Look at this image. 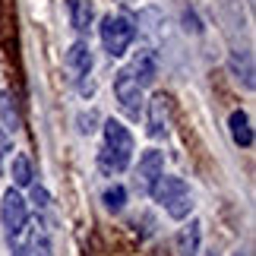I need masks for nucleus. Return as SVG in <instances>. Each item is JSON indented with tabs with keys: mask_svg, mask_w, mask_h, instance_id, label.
I'll return each instance as SVG.
<instances>
[{
	"mask_svg": "<svg viewBox=\"0 0 256 256\" xmlns=\"http://www.w3.org/2000/svg\"><path fill=\"white\" fill-rule=\"evenodd\" d=\"M152 200L164 209V215L174 222H184L186 215L193 212V193H190V186H186L184 177H174V174H162L158 180H155L152 186Z\"/></svg>",
	"mask_w": 256,
	"mask_h": 256,
	"instance_id": "nucleus-2",
	"label": "nucleus"
},
{
	"mask_svg": "<svg viewBox=\"0 0 256 256\" xmlns=\"http://www.w3.org/2000/svg\"><path fill=\"white\" fill-rule=\"evenodd\" d=\"M66 10H70V26L80 35H88V28H92V22H95L92 0H66Z\"/></svg>",
	"mask_w": 256,
	"mask_h": 256,
	"instance_id": "nucleus-13",
	"label": "nucleus"
},
{
	"mask_svg": "<svg viewBox=\"0 0 256 256\" xmlns=\"http://www.w3.org/2000/svg\"><path fill=\"white\" fill-rule=\"evenodd\" d=\"M92 66H95V57H92V48H88L86 38L70 44V51H66V73H70V80L80 86L82 80H92Z\"/></svg>",
	"mask_w": 256,
	"mask_h": 256,
	"instance_id": "nucleus-7",
	"label": "nucleus"
},
{
	"mask_svg": "<svg viewBox=\"0 0 256 256\" xmlns=\"http://www.w3.org/2000/svg\"><path fill=\"white\" fill-rule=\"evenodd\" d=\"M76 130H80V136H92L98 130V114L95 111H82L76 117Z\"/></svg>",
	"mask_w": 256,
	"mask_h": 256,
	"instance_id": "nucleus-18",
	"label": "nucleus"
},
{
	"mask_svg": "<svg viewBox=\"0 0 256 256\" xmlns=\"http://www.w3.org/2000/svg\"><path fill=\"white\" fill-rule=\"evenodd\" d=\"M98 35H102V48L108 57H124L130 51L133 38H136V26L126 16H104L102 26H98Z\"/></svg>",
	"mask_w": 256,
	"mask_h": 256,
	"instance_id": "nucleus-3",
	"label": "nucleus"
},
{
	"mask_svg": "<svg viewBox=\"0 0 256 256\" xmlns=\"http://www.w3.org/2000/svg\"><path fill=\"white\" fill-rule=\"evenodd\" d=\"M0 120H4V130L6 133H19V126H22V120H19V111H16V104H13V95L6 92H0Z\"/></svg>",
	"mask_w": 256,
	"mask_h": 256,
	"instance_id": "nucleus-15",
	"label": "nucleus"
},
{
	"mask_svg": "<svg viewBox=\"0 0 256 256\" xmlns=\"http://www.w3.org/2000/svg\"><path fill=\"white\" fill-rule=\"evenodd\" d=\"M200 247H202V222L190 218L174 234V253L177 256H200Z\"/></svg>",
	"mask_w": 256,
	"mask_h": 256,
	"instance_id": "nucleus-9",
	"label": "nucleus"
},
{
	"mask_svg": "<svg viewBox=\"0 0 256 256\" xmlns=\"http://www.w3.org/2000/svg\"><path fill=\"white\" fill-rule=\"evenodd\" d=\"M228 70H231V76L238 82H244L247 92H253V86H256V80H253V54L247 48H234L228 54Z\"/></svg>",
	"mask_w": 256,
	"mask_h": 256,
	"instance_id": "nucleus-10",
	"label": "nucleus"
},
{
	"mask_svg": "<svg viewBox=\"0 0 256 256\" xmlns=\"http://www.w3.org/2000/svg\"><path fill=\"white\" fill-rule=\"evenodd\" d=\"M228 130H231V140L234 146H240V149H253V124H250V114L247 111H231L228 117Z\"/></svg>",
	"mask_w": 256,
	"mask_h": 256,
	"instance_id": "nucleus-12",
	"label": "nucleus"
},
{
	"mask_svg": "<svg viewBox=\"0 0 256 256\" xmlns=\"http://www.w3.org/2000/svg\"><path fill=\"white\" fill-rule=\"evenodd\" d=\"M234 256H247V253H244V250H238V253H234Z\"/></svg>",
	"mask_w": 256,
	"mask_h": 256,
	"instance_id": "nucleus-21",
	"label": "nucleus"
},
{
	"mask_svg": "<svg viewBox=\"0 0 256 256\" xmlns=\"http://www.w3.org/2000/svg\"><path fill=\"white\" fill-rule=\"evenodd\" d=\"M133 162V133L120 120H104L102 124V152H98V168L104 174H120Z\"/></svg>",
	"mask_w": 256,
	"mask_h": 256,
	"instance_id": "nucleus-1",
	"label": "nucleus"
},
{
	"mask_svg": "<svg viewBox=\"0 0 256 256\" xmlns=\"http://www.w3.org/2000/svg\"><path fill=\"white\" fill-rule=\"evenodd\" d=\"M162 174H164V152L146 149L140 155V164H136V190L149 196L152 186H155V180H158Z\"/></svg>",
	"mask_w": 256,
	"mask_h": 256,
	"instance_id": "nucleus-6",
	"label": "nucleus"
},
{
	"mask_svg": "<svg viewBox=\"0 0 256 256\" xmlns=\"http://www.w3.org/2000/svg\"><path fill=\"white\" fill-rule=\"evenodd\" d=\"M26 253L28 256H54V244H51V231L35 224V231L28 234V244H26Z\"/></svg>",
	"mask_w": 256,
	"mask_h": 256,
	"instance_id": "nucleus-14",
	"label": "nucleus"
},
{
	"mask_svg": "<svg viewBox=\"0 0 256 256\" xmlns=\"http://www.w3.org/2000/svg\"><path fill=\"white\" fill-rule=\"evenodd\" d=\"M212 256H215V253H212Z\"/></svg>",
	"mask_w": 256,
	"mask_h": 256,
	"instance_id": "nucleus-23",
	"label": "nucleus"
},
{
	"mask_svg": "<svg viewBox=\"0 0 256 256\" xmlns=\"http://www.w3.org/2000/svg\"><path fill=\"white\" fill-rule=\"evenodd\" d=\"M114 98H117L120 111L130 117V120H140V114H142V108H146V102H142V86L133 80V73L126 70V66L114 76Z\"/></svg>",
	"mask_w": 256,
	"mask_h": 256,
	"instance_id": "nucleus-4",
	"label": "nucleus"
},
{
	"mask_svg": "<svg viewBox=\"0 0 256 256\" xmlns=\"http://www.w3.org/2000/svg\"><path fill=\"white\" fill-rule=\"evenodd\" d=\"M120 4H126V0H120Z\"/></svg>",
	"mask_w": 256,
	"mask_h": 256,
	"instance_id": "nucleus-22",
	"label": "nucleus"
},
{
	"mask_svg": "<svg viewBox=\"0 0 256 256\" xmlns=\"http://www.w3.org/2000/svg\"><path fill=\"white\" fill-rule=\"evenodd\" d=\"M13 184L16 186H32L35 184V171H32V162L26 158V155H16L13 158Z\"/></svg>",
	"mask_w": 256,
	"mask_h": 256,
	"instance_id": "nucleus-17",
	"label": "nucleus"
},
{
	"mask_svg": "<svg viewBox=\"0 0 256 256\" xmlns=\"http://www.w3.org/2000/svg\"><path fill=\"white\" fill-rule=\"evenodd\" d=\"M146 133L152 140H164L171 133V104L164 95H155L149 102V117H146Z\"/></svg>",
	"mask_w": 256,
	"mask_h": 256,
	"instance_id": "nucleus-8",
	"label": "nucleus"
},
{
	"mask_svg": "<svg viewBox=\"0 0 256 256\" xmlns=\"http://www.w3.org/2000/svg\"><path fill=\"white\" fill-rule=\"evenodd\" d=\"M10 256H28V253H26V247H13V253H10Z\"/></svg>",
	"mask_w": 256,
	"mask_h": 256,
	"instance_id": "nucleus-20",
	"label": "nucleus"
},
{
	"mask_svg": "<svg viewBox=\"0 0 256 256\" xmlns=\"http://www.w3.org/2000/svg\"><path fill=\"white\" fill-rule=\"evenodd\" d=\"M26 222H28V206L26 200L19 196V190H4V200H0V224H4V231H6V238L13 240L22 234L26 228Z\"/></svg>",
	"mask_w": 256,
	"mask_h": 256,
	"instance_id": "nucleus-5",
	"label": "nucleus"
},
{
	"mask_svg": "<svg viewBox=\"0 0 256 256\" xmlns=\"http://www.w3.org/2000/svg\"><path fill=\"white\" fill-rule=\"evenodd\" d=\"M126 70H130L133 80L146 88V86L155 82V76H158V57H155V51H149V48H146V51H140V54L130 60V66H126Z\"/></svg>",
	"mask_w": 256,
	"mask_h": 256,
	"instance_id": "nucleus-11",
	"label": "nucleus"
},
{
	"mask_svg": "<svg viewBox=\"0 0 256 256\" xmlns=\"http://www.w3.org/2000/svg\"><path fill=\"white\" fill-rule=\"evenodd\" d=\"M102 206H104V212L120 215V212H124V206H126V186H124V184H111V186H104V193H102Z\"/></svg>",
	"mask_w": 256,
	"mask_h": 256,
	"instance_id": "nucleus-16",
	"label": "nucleus"
},
{
	"mask_svg": "<svg viewBox=\"0 0 256 256\" xmlns=\"http://www.w3.org/2000/svg\"><path fill=\"white\" fill-rule=\"evenodd\" d=\"M6 152H13V140H10V133L0 126V171H4V158H6Z\"/></svg>",
	"mask_w": 256,
	"mask_h": 256,
	"instance_id": "nucleus-19",
	"label": "nucleus"
}]
</instances>
